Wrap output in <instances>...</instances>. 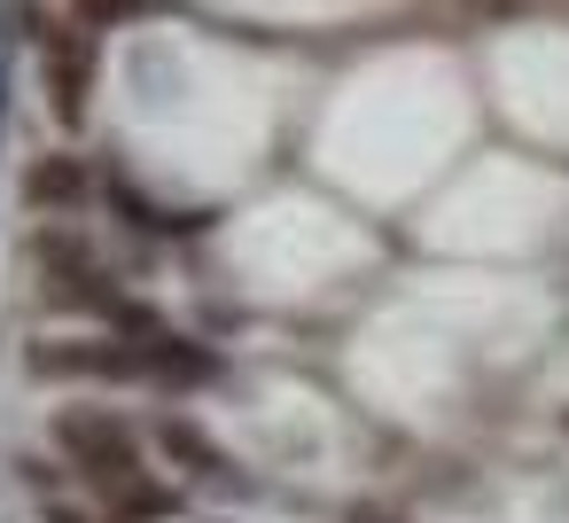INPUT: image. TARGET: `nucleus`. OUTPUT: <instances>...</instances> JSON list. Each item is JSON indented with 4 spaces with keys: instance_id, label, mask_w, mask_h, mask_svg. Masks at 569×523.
<instances>
[{
    "instance_id": "nucleus-1",
    "label": "nucleus",
    "mask_w": 569,
    "mask_h": 523,
    "mask_svg": "<svg viewBox=\"0 0 569 523\" xmlns=\"http://www.w3.org/2000/svg\"><path fill=\"white\" fill-rule=\"evenodd\" d=\"M56 445H63L87 476H102V484L133 476V430H126L118 414H102V406H63V414H56Z\"/></svg>"
},
{
    "instance_id": "nucleus-2",
    "label": "nucleus",
    "mask_w": 569,
    "mask_h": 523,
    "mask_svg": "<svg viewBox=\"0 0 569 523\" xmlns=\"http://www.w3.org/2000/svg\"><path fill=\"white\" fill-rule=\"evenodd\" d=\"M40 63H48V95H56V118L79 126L87 118V87H94V40L87 32H40Z\"/></svg>"
},
{
    "instance_id": "nucleus-3",
    "label": "nucleus",
    "mask_w": 569,
    "mask_h": 523,
    "mask_svg": "<svg viewBox=\"0 0 569 523\" xmlns=\"http://www.w3.org/2000/svg\"><path fill=\"white\" fill-rule=\"evenodd\" d=\"M24 196H32V204H79V196H87V172H79L71 157H48V165L24 172Z\"/></svg>"
},
{
    "instance_id": "nucleus-4",
    "label": "nucleus",
    "mask_w": 569,
    "mask_h": 523,
    "mask_svg": "<svg viewBox=\"0 0 569 523\" xmlns=\"http://www.w3.org/2000/svg\"><path fill=\"white\" fill-rule=\"evenodd\" d=\"M164 453H172V461H196L203 476H219V468H227V461L203 445V430H188V422H164Z\"/></svg>"
},
{
    "instance_id": "nucleus-5",
    "label": "nucleus",
    "mask_w": 569,
    "mask_h": 523,
    "mask_svg": "<svg viewBox=\"0 0 569 523\" xmlns=\"http://www.w3.org/2000/svg\"><path fill=\"white\" fill-rule=\"evenodd\" d=\"M87 17H126V9H141V0H79Z\"/></svg>"
}]
</instances>
